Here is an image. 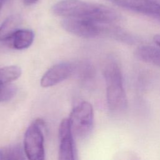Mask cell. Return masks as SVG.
Wrapping results in <instances>:
<instances>
[{"label": "cell", "instance_id": "6da1fadb", "mask_svg": "<svg viewBox=\"0 0 160 160\" xmlns=\"http://www.w3.org/2000/svg\"><path fill=\"white\" fill-rule=\"evenodd\" d=\"M52 11L64 18L87 19L106 24H115L121 18L109 7L81 0H61L52 7Z\"/></svg>", "mask_w": 160, "mask_h": 160}, {"label": "cell", "instance_id": "7a4b0ae2", "mask_svg": "<svg viewBox=\"0 0 160 160\" xmlns=\"http://www.w3.org/2000/svg\"><path fill=\"white\" fill-rule=\"evenodd\" d=\"M104 76L109 109L113 112L124 110L127 105V99L122 75L118 64L114 61L108 62L104 66Z\"/></svg>", "mask_w": 160, "mask_h": 160}, {"label": "cell", "instance_id": "3957f363", "mask_svg": "<svg viewBox=\"0 0 160 160\" xmlns=\"http://www.w3.org/2000/svg\"><path fill=\"white\" fill-rule=\"evenodd\" d=\"M62 27L67 32L84 38H93L104 34H118L115 24H106L95 21L78 19L64 18Z\"/></svg>", "mask_w": 160, "mask_h": 160}, {"label": "cell", "instance_id": "277c9868", "mask_svg": "<svg viewBox=\"0 0 160 160\" xmlns=\"http://www.w3.org/2000/svg\"><path fill=\"white\" fill-rule=\"evenodd\" d=\"M44 129V121L37 119L26 129L24 137L23 148L28 159L30 160L45 159L43 132Z\"/></svg>", "mask_w": 160, "mask_h": 160}, {"label": "cell", "instance_id": "5b68a950", "mask_svg": "<svg viewBox=\"0 0 160 160\" xmlns=\"http://www.w3.org/2000/svg\"><path fill=\"white\" fill-rule=\"evenodd\" d=\"M68 119L74 136L86 138L90 134L93 126L94 111L92 105L87 101L80 102L73 108Z\"/></svg>", "mask_w": 160, "mask_h": 160}, {"label": "cell", "instance_id": "8992f818", "mask_svg": "<svg viewBox=\"0 0 160 160\" xmlns=\"http://www.w3.org/2000/svg\"><path fill=\"white\" fill-rule=\"evenodd\" d=\"M59 160H74L76 159V149L74 135L71 131L68 118L62 120L59 126Z\"/></svg>", "mask_w": 160, "mask_h": 160}, {"label": "cell", "instance_id": "52a82bcc", "mask_svg": "<svg viewBox=\"0 0 160 160\" xmlns=\"http://www.w3.org/2000/svg\"><path fill=\"white\" fill-rule=\"evenodd\" d=\"M122 8L160 21V4L153 0H107Z\"/></svg>", "mask_w": 160, "mask_h": 160}, {"label": "cell", "instance_id": "ba28073f", "mask_svg": "<svg viewBox=\"0 0 160 160\" xmlns=\"http://www.w3.org/2000/svg\"><path fill=\"white\" fill-rule=\"evenodd\" d=\"M76 69V66L68 62L56 64L43 74L40 82L41 86L43 88H49L59 84L72 76Z\"/></svg>", "mask_w": 160, "mask_h": 160}, {"label": "cell", "instance_id": "9c48e42d", "mask_svg": "<svg viewBox=\"0 0 160 160\" xmlns=\"http://www.w3.org/2000/svg\"><path fill=\"white\" fill-rule=\"evenodd\" d=\"M34 33L32 31L27 29H19L9 40L12 47L18 50L28 48L33 42Z\"/></svg>", "mask_w": 160, "mask_h": 160}, {"label": "cell", "instance_id": "30bf717a", "mask_svg": "<svg viewBox=\"0 0 160 160\" xmlns=\"http://www.w3.org/2000/svg\"><path fill=\"white\" fill-rule=\"evenodd\" d=\"M136 56L141 60L160 67V48L150 45L138 47L135 51Z\"/></svg>", "mask_w": 160, "mask_h": 160}, {"label": "cell", "instance_id": "8fae6325", "mask_svg": "<svg viewBox=\"0 0 160 160\" xmlns=\"http://www.w3.org/2000/svg\"><path fill=\"white\" fill-rule=\"evenodd\" d=\"M21 18L18 14L8 17L0 26V41H9L19 29Z\"/></svg>", "mask_w": 160, "mask_h": 160}, {"label": "cell", "instance_id": "7c38bea8", "mask_svg": "<svg viewBox=\"0 0 160 160\" xmlns=\"http://www.w3.org/2000/svg\"><path fill=\"white\" fill-rule=\"evenodd\" d=\"M24 148L20 145H12L0 148V159L17 160L24 159L26 158Z\"/></svg>", "mask_w": 160, "mask_h": 160}, {"label": "cell", "instance_id": "4fadbf2b", "mask_svg": "<svg viewBox=\"0 0 160 160\" xmlns=\"http://www.w3.org/2000/svg\"><path fill=\"white\" fill-rule=\"evenodd\" d=\"M22 70L18 66H8L0 68V85L6 84L18 79Z\"/></svg>", "mask_w": 160, "mask_h": 160}, {"label": "cell", "instance_id": "5bb4252c", "mask_svg": "<svg viewBox=\"0 0 160 160\" xmlns=\"http://www.w3.org/2000/svg\"><path fill=\"white\" fill-rule=\"evenodd\" d=\"M17 92V88L10 83L0 85V102L11 99Z\"/></svg>", "mask_w": 160, "mask_h": 160}, {"label": "cell", "instance_id": "9a60e30c", "mask_svg": "<svg viewBox=\"0 0 160 160\" xmlns=\"http://www.w3.org/2000/svg\"><path fill=\"white\" fill-rule=\"evenodd\" d=\"M153 41L160 48V34L155 35L153 38Z\"/></svg>", "mask_w": 160, "mask_h": 160}, {"label": "cell", "instance_id": "2e32d148", "mask_svg": "<svg viewBox=\"0 0 160 160\" xmlns=\"http://www.w3.org/2000/svg\"><path fill=\"white\" fill-rule=\"evenodd\" d=\"M24 3L26 6H31L38 1V0H23Z\"/></svg>", "mask_w": 160, "mask_h": 160}, {"label": "cell", "instance_id": "e0dca14e", "mask_svg": "<svg viewBox=\"0 0 160 160\" xmlns=\"http://www.w3.org/2000/svg\"><path fill=\"white\" fill-rule=\"evenodd\" d=\"M8 0H0V1H1V4L3 5L4 3H6L7 1H8Z\"/></svg>", "mask_w": 160, "mask_h": 160}, {"label": "cell", "instance_id": "ac0fdd59", "mask_svg": "<svg viewBox=\"0 0 160 160\" xmlns=\"http://www.w3.org/2000/svg\"><path fill=\"white\" fill-rule=\"evenodd\" d=\"M2 6V4H1V1H0V10H1V8Z\"/></svg>", "mask_w": 160, "mask_h": 160}]
</instances>
